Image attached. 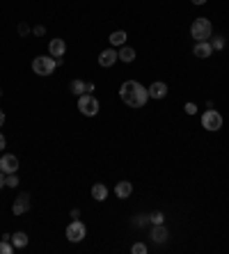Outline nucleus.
Masks as SVG:
<instances>
[{
  "instance_id": "obj_9",
  "label": "nucleus",
  "mask_w": 229,
  "mask_h": 254,
  "mask_svg": "<svg viewBox=\"0 0 229 254\" xmlns=\"http://www.w3.org/2000/svg\"><path fill=\"white\" fill-rule=\"evenodd\" d=\"M48 53L53 55L55 60H62V55L67 53V44H64V39H60V37L51 39V44H48Z\"/></svg>"
},
{
  "instance_id": "obj_1",
  "label": "nucleus",
  "mask_w": 229,
  "mask_h": 254,
  "mask_svg": "<svg viewBox=\"0 0 229 254\" xmlns=\"http://www.w3.org/2000/svg\"><path fill=\"white\" fill-rule=\"evenodd\" d=\"M119 97L129 108H142L149 101V90L142 87L137 80H126L119 87Z\"/></svg>"
},
{
  "instance_id": "obj_31",
  "label": "nucleus",
  "mask_w": 229,
  "mask_h": 254,
  "mask_svg": "<svg viewBox=\"0 0 229 254\" xmlns=\"http://www.w3.org/2000/svg\"><path fill=\"white\" fill-rule=\"evenodd\" d=\"M2 124H5V112L0 110V126H2Z\"/></svg>"
},
{
  "instance_id": "obj_12",
  "label": "nucleus",
  "mask_w": 229,
  "mask_h": 254,
  "mask_svg": "<svg viewBox=\"0 0 229 254\" xmlns=\"http://www.w3.org/2000/svg\"><path fill=\"white\" fill-rule=\"evenodd\" d=\"M168 97V85L165 82H152V87H149V98H165Z\"/></svg>"
},
{
  "instance_id": "obj_14",
  "label": "nucleus",
  "mask_w": 229,
  "mask_h": 254,
  "mask_svg": "<svg viewBox=\"0 0 229 254\" xmlns=\"http://www.w3.org/2000/svg\"><path fill=\"white\" fill-rule=\"evenodd\" d=\"M131 193H133V183H131V181H119V183L114 186V195H117L119 199L131 197Z\"/></svg>"
},
{
  "instance_id": "obj_7",
  "label": "nucleus",
  "mask_w": 229,
  "mask_h": 254,
  "mask_svg": "<svg viewBox=\"0 0 229 254\" xmlns=\"http://www.w3.org/2000/svg\"><path fill=\"white\" fill-rule=\"evenodd\" d=\"M16 170H19V158L14 154H5V156L0 158V172L16 174Z\"/></svg>"
},
{
  "instance_id": "obj_6",
  "label": "nucleus",
  "mask_w": 229,
  "mask_h": 254,
  "mask_svg": "<svg viewBox=\"0 0 229 254\" xmlns=\"http://www.w3.org/2000/svg\"><path fill=\"white\" fill-rule=\"evenodd\" d=\"M85 236H87V229H85V224L80 220H74L67 227V238L71 243H80V240H85Z\"/></svg>"
},
{
  "instance_id": "obj_26",
  "label": "nucleus",
  "mask_w": 229,
  "mask_h": 254,
  "mask_svg": "<svg viewBox=\"0 0 229 254\" xmlns=\"http://www.w3.org/2000/svg\"><path fill=\"white\" fill-rule=\"evenodd\" d=\"M163 222V213H153V224H160Z\"/></svg>"
},
{
  "instance_id": "obj_32",
  "label": "nucleus",
  "mask_w": 229,
  "mask_h": 254,
  "mask_svg": "<svg viewBox=\"0 0 229 254\" xmlns=\"http://www.w3.org/2000/svg\"><path fill=\"white\" fill-rule=\"evenodd\" d=\"M192 2H195V5H204L206 0H192Z\"/></svg>"
},
{
  "instance_id": "obj_16",
  "label": "nucleus",
  "mask_w": 229,
  "mask_h": 254,
  "mask_svg": "<svg viewBox=\"0 0 229 254\" xmlns=\"http://www.w3.org/2000/svg\"><path fill=\"white\" fill-rule=\"evenodd\" d=\"M69 90H71V94H76V97H83V94H87V82H83V80H71Z\"/></svg>"
},
{
  "instance_id": "obj_18",
  "label": "nucleus",
  "mask_w": 229,
  "mask_h": 254,
  "mask_svg": "<svg viewBox=\"0 0 229 254\" xmlns=\"http://www.w3.org/2000/svg\"><path fill=\"white\" fill-rule=\"evenodd\" d=\"M108 39H110L113 48H114V46H124V44H126V32H124V30H114Z\"/></svg>"
},
{
  "instance_id": "obj_20",
  "label": "nucleus",
  "mask_w": 229,
  "mask_h": 254,
  "mask_svg": "<svg viewBox=\"0 0 229 254\" xmlns=\"http://www.w3.org/2000/svg\"><path fill=\"white\" fill-rule=\"evenodd\" d=\"M209 41H211V46H213V51H222V48H225V44H227V41H225V37H211Z\"/></svg>"
},
{
  "instance_id": "obj_23",
  "label": "nucleus",
  "mask_w": 229,
  "mask_h": 254,
  "mask_svg": "<svg viewBox=\"0 0 229 254\" xmlns=\"http://www.w3.org/2000/svg\"><path fill=\"white\" fill-rule=\"evenodd\" d=\"M131 252H133V254H147V245H145V243H133Z\"/></svg>"
},
{
  "instance_id": "obj_10",
  "label": "nucleus",
  "mask_w": 229,
  "mask_h": 254,
  "mask_svg": "<svg viewBox=\"0 0 229 254\" xmlns=\"http://www.w3.org/2000/svg\"><path fill=\"white\" fill-rule=\"evenodd\" d=\"M192 55H195V58H202V60H204V58H211V55H213L211 41H197L195 48H192Z\"/></svg>"
},
{
  "instance_id": "obj_2",
  "label": "nucleus",
  "mask_w": 229,
  "mask_h": 254,
  "mask_svg": "<svg viewBox=\"0 0 229 254\" xmlns=\"http://www.w3.org/2000/svg\"><path fill=\"white\" fill-rule=\"evenodd\" d=\"M191 37L195 41H209V39L213 37V25L211 21L206 19V16H197L191 25Z\"/></svg>"
},
{
  "instance_id": "obj_5",
  "label": "nucleus",
  "mask_w": 229,
  "mask_h": 254,
  "mask_svg": "<svg viewBox=\"0 0 229 254\" xmlns=\"http://www.w3.org/2000/svg\"><path fill=\"white\" fill-rule=\"evenodd\" d=\"M202 126L206 128V131H220L222 128V115L218 110H206L204 115H202Z\"/></svg>"
},
{
  "instance_id": "obj_15",
  "label": "nucleus",
  "mask_w": 229,
  "mask_h": 254,
  "mask_svg": "<svg viewBox=\"0 0 229 254\" xmlns=\"http://www.w3.org/2000/svg\"><path fill=\"white\" fill-rule=\"evenodd\" d=\"M92 197H94L96 202H106V199H108L106 183H94V186H92Z\"/></svg>"
},
{
  "instance_id": "obj_3",
  "label": "nucleus",
  "mask_w": 229,
  "mask_h": 254,
  "mask_svg": "<svg viewBox=\"0 0 229 254\" xmlns=\"http://www.w3.org/2000/svg\"><path fill=\"white\" fill-rule=\"evenodd\" d=\"M57 67V60H55L53 55H39L32 60V71L37 76H51Z\"/></svg>"
},
{
  "instance_id": "obj_25",
  "label": "nucleus",
  "mask_w": 229,
  "mask_h": 254,
  "mask_svg": "<svg viewBox=\"0 0 229 254\" xmlns=\"http://www.w3.org/2000/svg\"><path fill=\"white\" fill-rule=\"evenodd\" d=\"M28 32H30V28H28L25 23H21V25H19V35H21V37H25Z\"/></svg>"
},
{
  "instance_id": "obj_8",
  "label": "nucleus",
  "mask_w": 229,
  "mask_h": 254,
  "mask_svg": "<svg viewBox=\"0 0 229 254\" xmlns=\"http://www.w3.org/2000/svg\"><path fill=\"white\" fill-rule=\"evenodd\" d=\"M30 211V193H23L16 197L14 206H12V213L14 215H23V213H28Z\"/></svg>"
},
{
  "instance_id": "obj_17",
  "label": "nucleus",
  "mask_w": 229,
  "mask_h": 254,
  "mask_svg": "<svg viewBox=\"0 0 229 254\" xmlns=\"http://www.w3.org/2000/svg\"><path fill=\"white\" fill-rule=\"evenodd\" d=\"M117 58H119L122 62H133V60H135V51H133L131 46L124 44V46H122V51L117 53Z\"/></svg>"
},
{
  "instance_id": "obj_13",
  "label": "nucleus",
  "mask_w": 229,
  "mask_h": 254,
  "mask_svg": "<svg viewBox=\"0 0 229 254\" xmlns=\"http://www.w3.org/2000/svg\"><path fill=\"white\" fill-rule=\"evenodd\" d=\"M168 238H170V232L163 227V222L153 224V229H152V240H153V243H165Z\"/></svg>"
},
{
  "instance_id": "obj_22",
  "label": "nucleus",
  "mask_w": 229,
  "mask_h": 254,
  "mask_svg": "<svg viewBox=\"0 0 229 254\" xmlns=\"http://www.w3.org/2000/svg\"><path fill=\"white\" fill-rule=\"evenodd\" d=\"M5 186L16 188L19 186V176H16V174H5Z\"/></svg>"
},
{
  "instance_id": "obj_29",
  "label": "nucleus",
  "mask_w": 229,
  "mask_h": 254,
  "mask_svg": "<svg viewBox=\"0 0 229 254\" xmlns=\"http://www.w3.org/2000/svg\"><path fill=\"white\" fill-rule=\"evenodd\" d=\"M71 217H74V220H78V217H80V211L74 209V211H71Z\"/></svg>"
},
{
  "instance_id": "obj_24",
  "label": "nucleus",
  "mask_w": 229,
  "mask_h": 254,
  "mask_svg": "<svg viewBox=\"0 0 229 254\" xmlns=\"http://www.w3.org/2000/svg\"><path fill=\"white\" fill-rule=\"evenodd\" d=\"M183 110L188 112V115H195V112H197V105H195V103H186V108H183Z\"/></svg>"
},
{
  "instance_id": "obj_11",
  "label": "nucleus",
  "mask_w": 229,
  "mask_h": 254,
  "mask_svg": "<svg viewBox=\"0 0 229 254\" xmlns=\"http://www.w3.org/2000/svg\"><path fill=\"white\" fill-rule=\"evenodd\" d=\"M117 60H119V58H117V51H114V48H106V51H101V55H99L101 67H113Z\"/></svg>"
},
{
  "instance_id": "obj_27",
  "label": "nucleus",
  "mask_w": 229,
  "mask_h": 254,
  "mask_svg": "<svg viewBox=\"0 0 229 254\" xmlns=\"http://www.w3.org/2000/svg\"><path fill=\"white\" fill-rule=\"evenodd\" d=\"M5 147H7V140H5V135L0 133V151L5 149Z\"/></svg>"
},
{
  "instance_id": "obj_33",
  "label": "nucleus",
  "mask_w": 229,
  "mask_h": 254,
  "mask_svg": "<svg viewBox=\"0 0 229 254\" xmlns=\"http://www.w3.org/2000/svg\"><path fill=\"white\" fill-rule=\"evenodd\" d=\"M0 97H2V90H0Z\"/></svg>"
},
{
  "instance_id": "obj_28",
  "label": "nucleus",
  "mask_w": 229,
  "mask_h": 254,
  "mask_svg": "<svg viewBox=\"0 0 229 254\" xmlns=\"http://www.w3.org/2000/svg\"><path fill=\"white\" fill-rule=\"evenodd\" d=\"M44 32H46V28H44V25H37V28H35V35H39V37H41Z\"/></svg>"
},
{
  "instance_id": "obj_4",
  "label": "nucleus",
  "mask_w": 229,
  "mask_h": 254,
  "mask_svg": "<svg viewBox=\"0 0 229 254\" xmlns=\"http://www.w3.org/2000/svg\"><path fill=\"white\" fill-rule=\"evenodd\" d=\"M78 110L83 112L85 117H94V115H99V101H96V97H92V94L78 97Z\"/></svg>"
},
{
  "instance_id": "obj_21",
  "label": "nucleus",
  "mask_w": 229,
  "mask_h": 254,
  "mask_svg": "<svg viewBox=\"0 0 229 254\" xmlns=\"http://www.w3.org/2000/svg\"><path fill=\"white\" fill-rule=\"evenodd\" d=\"M14 252V245H12V240H5L2 238V243H0V254H12Z\"/></svg>"
},
{
  "instance_id": "obj_19",
  "label": "nucleus",
  "mask_w": 229,
  "mask_h": 254,
  "mask_svg": "<svg viewBox=\"0 0 229 254\" xmlns=\"http://www.w3.org/2000/svg\"><path fill=\"white\" fill-rule=\"evenodd\" d=\"M9 240H12V245H14V247H19V250H21V247H25V245H28V234L16 232V234H14V236H12V238H9Z\"/></svg>"
},
{
  "instance_id": "obj_30",
  "label": "nucleus",
  "mask_w": 229,
  "mask_h": 254,
  "mask_svg": "<svg viewBox=\"0 0 229 254\" xmlns=\"http://www.w3.org/2000/svg\"><path fill=\"white\" fill-rule=\"evenodd\" d=\"M5 188V172H0V190Z\"/></svg>"
}]
</instances>
